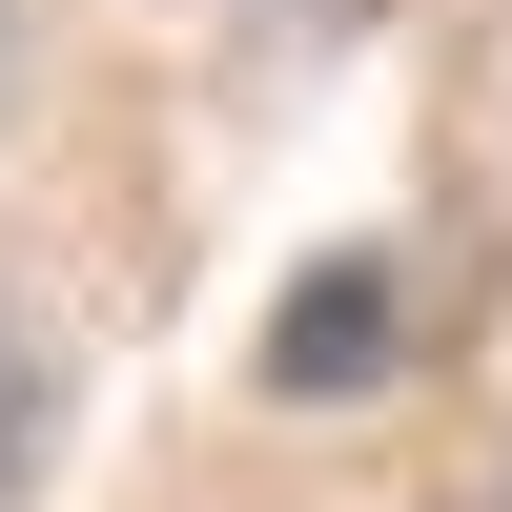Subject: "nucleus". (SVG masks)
Instances as JSON below:
<instances>
[{
    "label": "nucleus",
    "instance_id": "f03ea898",
    "mask_svg": "<svg viewBox=\"0 0 512 512\" xmlns=\"http://www.w3.org/2000/svg\"><path fill=\"white\" fill-rule=\"evenodd\" d=\"M41 451H62V349H41L21 308H0V512L41 492Z\"/></svg>",
    "mask_w": 512,
    "mask_h": 512
},
{
    "label": "nucleus",
    "instance_id": "f257e3e1",
    "mask_svg": "<svg viewBox=\"0 0 512 512\" xmlns=\"http://www.w3.org/2000/svg\"><path fill=\"white\" fill-rule=\"evenodd\" d=\"M390 349H410V267H390V246H328V267H287V308H267V390H287V410L390 390Z\"/></svg>",
    "mask_w": 512,
    "mask_h": 512
},
{
    "label": "nucleus",
    "instance_id": "7ed1b4c3",
    "mask_svg": "<svg viewBox=\"0 0 512 512\" xmlns=\"http://www.w3.org/2000/svg\"><path fill=\"white\" fill-rule=\"evenodd\" d=\"M287 21H369V0H287Z\"/></svg>",
    "mask_w": 512,
    "mask_h": 512
}]
</instances>
